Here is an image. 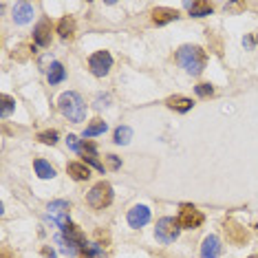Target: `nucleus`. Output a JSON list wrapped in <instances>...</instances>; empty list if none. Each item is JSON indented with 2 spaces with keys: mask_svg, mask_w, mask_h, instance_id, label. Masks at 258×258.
Segmentation results:
<instances>
[{
  "mask_svg": "<svg viewBox=\"0 0 258 258\" xmlns=\"http://www.w3.org/2000/svg\"><path fill=\"white\" fill-rule=\"evenodd\" d=\"M177 62H179V67L183 69L185 73L201 75L203 69H205V62H208V55H205V51L201 49V46H197V44H183L177 51Z\"/></svg>",
  "mask_w": 258,
  "mask_h": 258,
  "instance_id": "1",
  "label": "nucleus"
},
{
  "mask_svg": "<svg viewBox=\"0 0 258 258\" xmlns=\"http://www.w3.org/2000/svg\"><path fill=\"white\" fill-rule=\"evenodd\" d=\"M60 110L64 117H69V121H84L86 117V106H84V99L80 97V93L75 91H69V93H62L60 95Z\"/></svg>",
  "mask_w": 258,
  "mask_h": 258,
  "instance_id": "2",
  "label": "nucleus"
},
{
  "mask_svg": "<svg viewBox=\"0 0 258 258\" xmlns=\"http://www.w3.org/2000/svg\"><path fill=\"white\" fill-rule=\"evenodd\" d=\"M86 201H89L93 210L108 208V205L113 203V187H110V183H106V181H99V183L91 187V192L86 195Z\"/></svg>",
  "mask_w": 258,
  "mask_h": 258,
  "instance_id": "3",
  "label": "nucleus"
},
{
  "mask_svg": "<svg viewBox=\"0 0 258 258\" xmlns=\"http://www.w3.org/2000/svg\"><path fill=\"white\" fill-rule=\"evenodd\" d=\"M179 232H181V223H179V219H172V216H163L155 227V234L161 243H172V240H177Z\"/></svg>",
  "mask_w": 258,
  "mask_h": 258,
  "instance_id": "4",
  "label": "nucleus"
},
{
  "mask_svg": "<svg viewBox=\"0 0 258 258\" xmlns=\"http://www.w3.org/2000/svg\"><path fill=\"white\" fill-rule=\"evenodd\" d=\"M110 67H113V57H110L108 51H97V53H93L89 57V69L97 78H104L110 71Z\"/></svg>",
  "mask_w": 258,
  "mask_h": 258,
  "instance_id": "5",
  "label": "nucleus"
},
{
  "mask_svg": "<svg viewBox=\"0 0 258 258\" xmlns=\"http://www.w3.org/2000/svg\"><path fill=\"white\" fill-rule=\"evenodd\" d=\"M69 210H71V205L67 201H53L49 203V208H46V214L51 216V221L55 223L57 227H67L69 225Z\"/></svg>",
  "mask_w": 258,
  "mask_h": 258,
  "instance_id": "6",
  "label": "nucleus"
},
{
  "mask_svg": "<svg viewBox=\"0 0 258 258\" xmlns=\"http://www.w3.org/2000/svg\"><path fill=\"white\" fill-rule=\"evenodd\" d=\"M179 223H181V227H185V230H197V227H201V223H203V214L199 212L195 205H183V208H181V214H179Z\"/></svg>",
  "mask_w": 258,
  "mask_h": 258,
  "instance_id": "7",
  "label": "nucleus"
},
{
  "mask_svg": "<svg viewBox=\"0 0 258 258\" xmlns=\"http://www.w3.org/2000/svg\"><path fill=\"white\" fill-rule=\"evenodd\" d=\"M225 234H227V240L234 243V245H245L249 240V232L245 230L240 223L234 221V219L225 221Z\"/></svg>",
  "mask_w": 258,
  "mask_h": 258,
  "instance_id": "8",
  "label": "nucleus"
},
{
  "mask_svg": "<svg viewBox=\"0 0 258 258\" xmlns=\"http://www.w3.org/2000/svg\"><path fill=\"white\" fill-rule=\"evenodd\" d=\"M148 221H150V210L146 205H135V208L128 210V225L135 227V230L144 227Z\"/></svg>",
  "mask_w": 258,
  "mask_h": 258,
  "instance_id": "9",
  "label": "nucleus"
},
{
  "mask_svg": "<svg viewBox=\"0 0 258 258\" xmlns=\"http://www.w3.org/2000/svg\"><path fill=\"white\" fill-rule=\"evenodd\" d=\"M219 256H221V240L214 234H210V236H205L201 245V258H219Z\"/></svg>",
  "mask_w": 258,
  "mask_h": 258,
  "instance_id": "10",
  "label": "nucleus"
},
{
  "mask_svg": "<svg viewBox=\"0 0 258 258\" xmlns=\"http://www.w3.org/2000/svg\"><path fill=\"white\" fill-rule=\"evenodd\" d=\"M33 42L38 46H49L51 44V25L49 20H42L33 31Z\"/></svg>",
  "mask_w": 258,
  "mask_h": 258,
  "instance_id": "11",
  "label": "nucleus"
},
{
  "mask_svg": "<svg viewBox=\"0 0 258 258\" xmlns=\"http://www.w3.org/2000/svg\"><path fill=\"white\" fill-rule=\"evenodd\" d=\"M33 18V5L31 3H18L14 7V20L16 25H27Z\"/></svg>",
  "mask_w": 258,
  "mask_h": 258,
  "instance_id": "12",
  "label": "nucleus"
},
{
  "mask_svg": "<svg viewBox=\"0 0 258 258\" xmlns=\"http://www.w3.org/2000/svg\"><path fill=\"white\" fill-rule=\"evenodd\" d=\"M179 18V14L174 9H166V7H157L152 11V22H155L157 27L161 25H168V22H174Z\"/></svg>",
  "mask_w": 258,
  "mask_h": 258,
  "instance_id": "13",
  "label": "nucleus"
},
{
  "mask_svg": "<svg viewBox=\"0 0 258 258\" xmlns=\"http://www.w3.org/2000/svg\"><path fill=\"white\" fill-rule=\"evenodd\" d=\"M166 104H168V108L177 110V113H187V110L195 106V102H192L190 97H181V95L168 97V99H166Z\"/></svg>",
  "mask_w": 258,
  "mask_h": 258,
  "instance_id": "14",
  "label": "nucleus"
},
{
  "mask_svg": "<svg viewBox=\"0 0 258 258\" xmlns=\"http://www.w3.org/2000/svg\"><path fill=\"white\" fill-rule=\"evenodd\" d=\"M67 170H69V174H71V177H73L75 181H86V179L91 177V170H89V166H86V163H80V161L69 163Z\"/></svg>",
  "mask_w": 258,
  "mask_h": 258,
  "instance_id": "15",
  "label": "nucleus"
},
{
  "mask_svg": "<svg viewBox=\"0 0 258 258\" xmlns=\"http://www.w3.org/2000/svg\"><path fill=\"white\" fill-rule=\"evenodd\" d=\"M185 7L190 9V14L195 16V18H205V16L212 14V5L203 3V0H199V3H185Z\"/></svg>",
  "mask_w": 258,
  "mask_h": 258,
  "instance_id": "16",
  "label": "nucleus"
},
{
  "mask_svg": "<svg viewBox=\"0 0 258 258\" xmlns=\"http://www.w3.org/2000/svg\"><path fill=\"white\" fill-rule=\"evenodd\" d=\"M33 168H36V174L40 179H53L55 177L53 166H51L49 161H44V159H36L33 161Z\"/></svg>",
  "mask_w": 258,
  "mask_h": 258,
  "instance_id": "17",
  "label": "nucleus"
},
{
  "mask_svg": "<svg viewBox=\"0 0 258 258\" xmlns=\"http://www.w3.org/2000/svg\"><path fill=\"white\" fill-rule=\"evenodd\" d=\"M64 75H67V71H64V67L60 62H53L49 67V73H46V78H49L51 84H60V82L64 80Z\"/></svg>",
  "mask_w": 258,
  "mask_h": 258,
  "instance_id": "18",
  "label": "nucleus"
},
{
  "mask_svg": "<svg viewBox=\"0 0 258 258\" xmlns=\"http://www.w3.org/2000/svg\"><path fill=\"white\" fill-rule=\"evenodd\" d=\"M73 31H75V20L73 18H62L60 25H57V33H60V38H73Z\"/></svg>",
  "mask_w": 258,
  "mask_h": 258,
  "instance_id": "19",
  "label": "nucleus"
},
{
  "mask_svg": "<svg viewBox=\"0 0 258 258\" xmlns=\"http://www.w3.org/2000/svg\"><path fill=\"white\" fill-rule=\"evenodd\" d=\"M0 102H3V106H0V117H3V119H7V117L16 110V99L9 97V95H3V97H0Z\"/></svg>",
  "mask_w": 258,
  "mask_h": 258,
  "instance_id": "20",
  "label": "nucleus"
},
{
  "mask_svg": "<svg viewBox=\"0 0 258 258\" xmlns=\"http://www.w3.org/2000/svg\"><path fill=\"white\" fill-rule=\"evenodd\" d=\"M104 131H106V121H102V119H93L91 124L86 126L84 137H95V135H102Z\"/></svg>",
  "mask_w": 258,
  "mask_h": 258,
  "instance_id": "21",
  "label": "nucleus"
},
{
  "mask_svg": "<svg viewBox=\"0 0 258 258\" xmlns=\"http://www.w3.org/2000/svg\"><path fill=\"white\" fill-rule=\"evenodd\" d=\"M84 161H89L93 168H97L99 172H104V163H102V161H97V157H95V148H93L91 144H86V148H84Z\"/></svg>",
  "mask_w": 258,
  "mask_h": 258,
  "instance_id": "22",
  "label": "nucleus"
},
{
  "mask_svg": "<svg viewBox=\"0 0 258 258\" xmlns=\"http://www.w3.org/2000/svg\"><path fill=\"white\" fill-rule=\"evenodd\" d=\"M133 139V131L128 126H119L115 131V144H119V146H126L128 142Z\"/></svg>",
  "mask_w": 258,
  "mask_h": 258,
  "instance_id": "23",
  "label": "nucleus"
},
{
  "mask_svg": "<svg viewBox=\"0 0 258 258\" xmlns=\"http://www.w3.org/2000/svg\"><path fill=\"white\" fill-rule=\"evenodd\" d=\"M38 139H40L42 144L53 146V144H57V133H55V131H44V133L38 135Z\"/></svg>",
  "mask_w": 258,
  "mask_h": 258,
  "instance_id": "24",
  "label": "nucleus"
},
{
  "mask_svg": "<svg viewBox=\"0 0 258 258\" xmlns=\"http://www.w3.org/2000/svg\"><path fill=\"white\" fill-rule=\"evenodd\" d=\"M29 51H31V46H29V44L18 46V49L14 51V60H27V57H29Z\"/></svg>",
  "mask_w": 258,
  "mask_h": 258,
  "instance_id": "25",
  "label": "nucleus"
},
{
  "mask_svg": "<svg viewBox=\"0 0 258 258\" xmlns=\"http://www.w3.org/2000/svg\"><path fill=\"white\" fill-rule=\"evenodd\" d=\"M195 91H197V95H199V97H210V95L214 93V89H212L210 84H199Z\"/></svg>",
  "mask_w": 258,
  "mask_h": 258,
  "instance_id": "26",
  "label": "nucleus"
},
{
  "mask_svg": "<svg viewBox=\"0 0 258 258\" xmlns=\"http://www.w3.org/2000/svg\"><path fill=\"white\" fill-rule=\"evenodd\" d=\"M67 144H69V148H71V150H75V152H82L80 139L75 137V135H69V137H67Z\"/></svg>",
  "mask_w": 258,
  "mask_h": 258,
  "instance_id": "27",
  "label": "nucleus"
},
{
  "mask_svg": "<svg viewBox=\"0 0 258 258\" xmlns=\"http://www.w3.org/2000/svg\"><path fill=\"white\" fill-rule=\"evenodd\" d=\"M108 166H110V168H113V170H117V168H119V166H121V161H119V159H117V157H115V155H108Z\"/></svg>",
  "mask_w": 258,
  "mask_h": 258,
  "instance_id": "28",
  "label": "nucleus"
},
{
  "mask_svg": "<svg viewBox=\"0 0 258 258\" xmlns=\"http://www.w3.org/2000/svg\"><path fill=\"white\" fill-rule=\"evenodd\" d=\"M42 254H44L46 258H55V251H53V249H49V247H44V249H42Z\"/></svg>",
  "mask_w": 258,
  "mask_h": 258,
  "instance_id": "29",
  "label": "nucleus"
},
{
  "mask_svg": "<svg viewBox=\"0 0 258 258\" xmlns=\"http://www.w3.org/2000/svg\"><path fill=\"white\" fill-rule=\"evenodd\" d=\"M249 258H258V256H249Z\"/></svg>",
  "mask_w": 258,
  "mask_h": 258,
  "instance_id": "30",
  "label": "nucleus"
}]
</instances>
